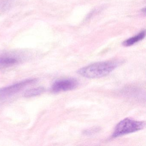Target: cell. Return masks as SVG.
Returning a JSON list of instances; mask_svg holds the SVG:
<instances>
[{"label": "cell", "instance_id": "cell-6", "mask_svg": "<svg viewBox=\"0 0 146 146\" xmlns=\"http://www.w3.org/2000/svg\"><path fill=\"white\" fill-rule=\"evenodd\" d=\"M18 62L17 59L14 57L7 56L0 57V68L8 67L17 64Z\"/></svg>", "mask_w": 146, "mask_h": 146}, {"label": "cell", "instance_id": "cell-1", "mask_svg": "<svg viewBox=\"0 0 146 146\" xmlns=\"http://www.w3.org/2000/svg\"><path fill=\"white\" fill-rule=\"evenodd\" d=\"M120 64V61L117 60L97 62L81 68L77 72L87 78H100L110 74Z\"/></svg>", "mask_w": 146, "mask_h": 146}, {"label": "cell", "instance_id": "cell-2", "mask_svg": "<svg viewBox=\"0 0 146 146\" xmlns=\"http://www.w3.org/2000/svg\"><path fill=\"white\" fill-rule=\"evenodd\" d=\"M145 125V122L143 121H136L129 118L124 119L116 125L112 137L114 138L136 132L143 129Z\"/></svg>", "mask_w": 146, "mask_h": 146}, {"label": "cell", "instance_id": "cell-3", "mask_svg": "<svg viewBox=\"0 0 146 146\" xmlns=\"http://www.w3.org/2000/svg\"><path fill=\"white\" fill-rule=\"evenodd\" d=\"M37 81L36 78L29 79L10 86L0 89V97H6L14 94L23 88L27 85L34 83Z\"/></svg>", "mask_w": 146, "mask_h": 146}, {"label": "cell", "instance_id": "cell-4", "mask_svg": "<svg viewBox=\"0 0 146 146\" xmlns=\"http://www.w3.org/2000/svg\"><path fill=\"white\" fill-rule=\"evenodd\" d=\"M78 84V82L75 78L61 79L56 81L53 84L51 90L53 93H57L72 90L76 88Z\"/></svg>", "mask_w": 146, "mask_h": 146}, {"label": "cell", "instance_id": "cell-5", "mask_svg": "<svg viewBox=\"0 0 146 146\" xmlns=\"http://www.w3.org/2000/svg\"><path fill=\"white\" fill-rule=\"evenodd\" d=\"M146 34L145 31H142L136 36L131 37L125 40L123 42V45L125 47H129L132 46L137 42L144 39L146 36Z\"/></svg>", "mask_w": 146, "mask_h": 146}, {"label": "cell", "instance_id": "cell-7", "mask_svg": "<svg viewBox=\"0 0 146 146\" xmlns=\"http://www.w3.org/2000/svg\"><path fill=\"white\" fill-rule=\"evenodd\" d=\"M44 91H45V89L42 87H39V88L31 89L26 91L24 94V96L27 98H29V97L37 96L44 93Z\"/></svg>", "mask_w": 146, "mask_h": 146}]
</instances>
